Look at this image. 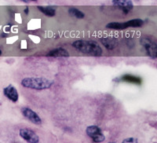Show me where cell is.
<instances>
[{
    "mask_svg": "<svg viewBox=\"0 0 157 143\" xmlns=\"http://www.w3.org/2000/svg\"><path fill=\"white\" fill-rule=\"evenodd\" d=\"M68 13H69V14L71 17L78 18V19H82V18H83L85 17V14H84L82 11H80L78 9H75V8H71V9H69L68 10Z\"/></svg>",
    "mask_w": 157,
    "mask_h": 143,
    "instance_id": "cell-13",
    "label": "cell"
},
{
    "mask_svg": "<svg viewBox=\"0 0 157 143\" xmlns=\"http://www.w3.org/2000/svg\"><path fill=\"white\" fill-rule=\"evenodd\" d=\"M25 13L26 14H29V7H26L25 9Z\"/></svg>",
    "mask_w": 157,
    "mask_h": 143,
    "instance_id": "cell-17",
    "label": "cell"
},
{
    "mask_svg": "<svg viewBox=\"0 0 157 143\" xmlns=\"http://www.w3.org/2000/svg\"><path fill=\"white\" fill-rule=\"evenodd\" d=\"M3 93L8 99H10V101H12L13 102H17L19 99V95H18V92L17 91L16 88L13 85H9L6 87L4 88Z\"/></svg>",
    "mask_w": 157,
    "mask_h": 143,
    "instance_id": "cell-7",
    "label": "cell"
},
{
    "mask_svg": "<svg viewBox=\"0 0 157 143\" xmlns=\"http://www.w3.org/2000/svg\"><path fill=\"white\" fill-rule=\"evenodd\" d=\"M144 25V21L141 19H133V20L128 21L127 22L121 23V30L126 29L127 28H139Z\"/></svg>",
    "mask_w": 157,
    "mask_h": 143,
    "instance_id": "cell-9",
    "label": "cell"
},
{
    "mask_svg": "<svg viewBox=\"0 0 157 143\" xmlns=\"http://www.w3.org/2000/svg\"><path fill=\"white\" fill-rule=\"evenodd\" d=\"M72 47L85 54L101 56L102 54V49L100 45L93 40H76L72 43Z\"/></svg>",
    "mask_w": 157,
    "mask_h": 143,
    "instance_id": "cell-1",
    "label": "cell"
},
{
    "mask_svg": "<svg viewBox=\"0 0 157 143\" xmlns=\"http://www.w3.org/2000/svg\"><path fill=\"white\" fill-rule=\"evenodd\" d=\"M38 9L41 11L43 14H44L45 15H47L48 17H54L55 16L56 14V11L55 10L53 9L52 7H50V6H46V7H43V6H37Z\"/></svg>",
    "mask_w": 157,
    "mask_h": 143,
    "instance_id": "cell-12",
    "label": "cell"
},
{
    "mask_svg": "<svg viewBox=\"0 0 157 143\" xmlns=\"http://www.w3.org/2000/svg\"><path fill=\"white\" fill-rule=\"evenodd\" d=\"M54 81L42 77H28L22 79L21 85L29 89L43 91L51 87Z\"/></svg>",
    "mask_w": 157,
    "mask_h": 143,
    "instance_id": "cell-2",
    "label": "cell"
},
{
    "mask_svg": "<svg viewBox=\"0 0 157 143\" xmlns=\"http://www.w3.org/2000/svg\"><path fill=\"white\" fill-rule=\"evenodd\" d=\"M141 44L145 47L147 54L152 59H155L157 56V45L154 39L149 36H143L141 39Z\"/></svg>",
    "mask_w": 157,
    "mask_h": 143,
    "instance_id": "cell-3",
    "label": "cell"
},
{
    "mask_svg": "<svg viewBox=\"0 0 157 143\" xmlns=\"http://www.w3.org/2000/svg\"><path fill=\"white\" fill-rule=\"evenodd\" d=\"M21 113L25 118H27L28 120H30L32 123L36 124V125H40V124H42L41 118L32 109L27 107H24L21 109Z\"/></svg>",
    "mask_w": 157,
    "mask_h": 143,
    "instance_id": "cell-5",
    "label": "cell"
},
{
    "mask_svg": "<svg viewBox=\"0 0 157 143\" xmlns=\"http://www.w3.org/2000/svg\"><path fill=\"white\" fill-rule=\"evenodd\" d=\"M86 134L95 142H102L105 139V137L102 133L101 129L98 126H89L86 128Z\"/></svg>",
    "mask_w": 157,
    "mask_h": 143,
    "instance_id": "cell-4",
    "label": "cell"
},
{
    "mask_svg": "<svg viewBox=\"0 0 157 143\" xmlns=\"http://www.w3.org/2000/svg\"><path fill=\"white\" fill-rule=\"evenodd\" d=\"M2 54V51H1V50H0V55Z\"/></svg>",
    "mask_w": 157,
    "mask_h": 143,
    "instance_id": "cell-20",
    "label": "cell"
},
{
    "mask_svg": "<svg viewBox=\"0 0 157 143\" xmlns=\"http://www.w3.org/2000/svg\"><path fill=\"white\" fill-rule=\"evenodd\" d=\"M21 1L24 2H26V3H28L29 2V0H21Z\"/></svg>",
    "mask_w": 157,
    "mask_h": 143,
    "instance_id": "cell-18",
    "label": "cell"
},
{
    "mask_svg": "<svg viewBox=\"0 0 157 143\" xmlns=\"http://www.w3.org/2000/svg\"><path fill=\"white\" fill-rule=\"evenodd\" d=\"M47 56L49 57H69V53L66 50H64L62 47L54 49L49 52Z\"/></svg>",
    "mask_w": 157,
    "mask_h": 143,
    "instance_id": "cell-10",
    "label": "cell"
},
{
    "mask_svg": "<svg viewBox=\"0 0 157 143\" xmlns=\"http://www.w3.org/2000/svg\"><path fill=\"white\" fill-rule=\"evenodd\" d=\"M29 1H32V2H37L38 0H29Z\"/></svg>",
    "mask_w": 157,
    "mask_h": 143,
    "instance_id": "cell-19",
    "label": "cell"
},
{
    "mask_svg": "<svg viewBox=\"0 0 157 143\" xmlns=\"http://www.w3.org/2000/svg\"><path fill=\"white\" fill-rule=\"evenodd\" d=\"M101 43L106 47L107 49L109 50H112L116 46V43L113 40H111L110 39H108V38H105V39H102L101 40Z\"/></svg>",
    "mask_w": 157,
    "mask_h": 143,
    "instance_id": "cell-14",
    "label": "cell"
},
{
    "mask_svg": "<svg viewBox=\"0 0 157 143\" xmlns=\"http://www.w3.org/2000/svg\"><path fill=\"white\" fill-rule=\"evenodd\" d=\"M106 28L115 30H121V23L120 22H111L106 25Z\"/></svg>",
    "mask_w": 157,
    "mask_h": 143,
    "instance_id": "cell-15",
    "label": "cell"
},
{
    "mask_svg": "<svg viewBox=\"0 0 157 143\" xmlns=\"http://www.w3.org/2000/svg\"><path fill=\"white\" fill-rule=\"evenodd\" d=\"M113 4L114 6H120L124 10V12L127 13L130 11V10L133 9V2L131 0H113L112 1Z\"/></svg>",
    "mask_w": 157,
    "mask_h": 143,
    "instance_id": "cell-8",
    "label": "cell"
},
{
    "mask_svg": "<svg viewBox=\"0 0 157 143\" xmlns=\"http://www.w3.org/2000/svg\"><path fill=\"white\" fill-rule=\"evenodd\" d=\"M20 135L28 142L37 143L39 141V136L34 131H32V130H29V129H21L20 130Z\"/></svg>",
    "mask_w": 157,
    "mask_h": 143,
    "instance_id": "cell-6",
    "label": "cell"
},
{
    "mask_svg": "<svg viewBox=\"0 0 157 143\" xmlns=\"http://www.w3.org/2000/svg\"><path fill=\"white\" fill-rule=\"evenodd\" d=\"M122 81H124V82H128L131 83H136V84H141V79L139 77L134 76L132 75H124L121 77Z\"/></svg>",
    "mask_w": 157,
    "mask_h": 143,
    "instance_id": "cell-11",
    "label": "cell"
},
{
    "mask_svg": "<svg viewBox=\"0 0 157 143\" xmlns=\"http://www.w3.org/2000/svg\"><path fill=\"white\" fill-rule=\"evenodd\" d=\"M123 142L124 143H129V142H137V139H136V138H126V139H124L123 141Z\"/></svg>",
    "mask_w": 157,
    "mask_h": 143,
    "instance_id": "cell-16",
    "label": "cell"
}]
</instances>
